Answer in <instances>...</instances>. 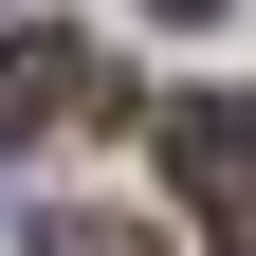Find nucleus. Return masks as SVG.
Wrapping results in <instances>:
<instances>
[{"instance_id": "nucleus-1", "label": "nucleus", "mask_w": 256, "mask_h": 256, "mask_svg": "<svg viewBox=\"0 0 256 256\" xmlns=\"http://www.w3.org/2000/svg\"><path fill=\"white\" fill-rule=\"evenodd\" d=\"M165 165H183V220H202L220 256H256V92H202V110L165 128Z\"/></svg>"}, {"instance_id": "nucleus-2", "label": "nucleus", "mask_w": 256, "mask_h": 256, "mask_svg": "<svg viewBox=\"0 0 256 256\" xmlns=\"http://www.w3.org/2000/svg\"><path fill=\"white\" fill-rule=\"evenodd\" d=\"M92 92H110V74H92L74 37H0V146H37L55 110H92Z\"/></svg>"}, {"instance_id": "nucleus-3", "label": "nucleus", "mask_w": 256, "mask_h": 256, "mask_svg": "<svg viewBox=\"0 0 256 256\" xmlns=\"http://www.w3.org/2000/svg\"><path fill=\"white\" fill-rule=\"evenodd\" d=\"M37 256H146L128 220H37Z\"/></svg>"}, {"instance_id": "nucleus-4", "label": "nucleus", "mask_w": 256, "mask_h": 256, "mask_svg": "<svg viewBox=\"0 0 256 256\" xmlns=\"http://www.w3.org/2000/svg\"><path fill=\"white\" fill-rule=\"evenodd\" d=\"M146 18H220V0H146Z\"/></svg>"}]
</instances>
